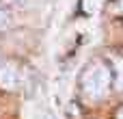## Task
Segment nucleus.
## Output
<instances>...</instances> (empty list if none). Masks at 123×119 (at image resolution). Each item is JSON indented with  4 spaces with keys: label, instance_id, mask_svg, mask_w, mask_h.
I'll return each instance as SVG.
<instances>
[{
    "label": "nucleus",
    "instance_id": "obj_1",
    "mask_svg": "<svg viewBox=\"0 0 123 119\" xmlns=\"http://www.w3.org/2000/svg\"><path fill=\"white\" fill-rule=\"evenodd\" d=\"M110 82H112V74H110V67L104 63V61H93L84 67L82 76H80V89H82V95L89 100V102H97L102 100L108 89H110Z\"/></svg>",
    "mask_w": 123,
    "mask_h": 119
},
{
    "label": "nucleus",
    "instance_id": "obj_3",
    "mask_svg": "<svg viewBox=\"0 0 123 119\" xmlns=\"http://www.w3.org/2000/svg\"><path fill=\"white\" fill-rule=\"evenodd\" d=\"M110 74H112V80H115L117 89L123 91V59L121 56H112V61H110Z\"/></svg>",
    "mask_w": 123,
    "mask_h": 119
},
{
    "label": "nucleus",
    "instance_id": "obj_5",
    "mask_svg": "<svg viewBox=\"0 0 123 119\" xmlns=\"http://www.w3.org/2000/svg\"><path fill=\"white\" fill-rule=\"evenodd\" d=\"M117 119H123V111H121V113H119V115H117Z\"/></svg>",
    "mask_w": 123,
    "mask_h": 119
},
{
    "label": "nucleus",
    "instance_id": "obj_6",
    "mask_svg": "<svg viewBox=\"0 0 123 119\" xmlns=\"http://www.w3.org/2000/svg\"><path fill=\"white\" fill-rule=\"evenodd\" d=\"M45 119H54V117H52V115H45Z\"/></svg>",
    "mask_w": 123,
    "mask_h": 119
},
{
    "label": "nucleus",
    "instance_id": "obj_2",
    "mask_svg": "<svg viewBox=\"0 0 123 119\" xmlns=\"http://www.w3.org/2000/svg\"><path fill=\"white\" fill-rule=\"evenodd\" d=\"M19 80H22V74L13 63H6L4 67H0V87L2 89L13 91L19 87Z\"/></svg>",
    "mask_w": 123,
    "mask_h": 119
},
{
    "label": "nucleus",
    "instance_id": "obj_4",
    "mask_svg": "<svg viewBox=\"0 0 123 119\" xmlns=\"http://www.w3.org/2000/svg\"><path fill=\"white\" fill-rule=\"evenodd\" d=\"M4 24H6V15H4V11L0 9V28H2Z\"/></svg>",
    "mask_w": 123,
    "mask_h": 119
}]
</instances>
